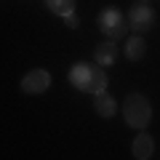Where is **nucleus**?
Masks as SVG:
<instances>
[{"instance_id":"1","label":"nucleus","mask_w":160,"mask_h":160,"mask_svg":"<svg viewBox=\"0 0 160 160\" xmlns=\"http://www.w3.org/2000/svg\"><path fill=\"white\" fill-rule=\"evenodd\" d=\"M69 83L83 93H102L107 91V75L99 64H75L69 69Z\"/></svg>"},{"instance_id":"2","label":"nucleus","mask_w":160,"mask_h":160,"mask_svg":"<svg viewBox=\"0 0 160 160\" xmlns=\"http://www.w3.org/2000/svg\"><path fill=\"white\" fill-rule=\"evenodd\" d=\"M123 118H126V123L131 128L144 131V128L149 126V120H152V107H149V102L142 93H131V96H126V102H123Z\"/></svg>"},{"instance_id":"3","label":"nucleus","mask_w":160,"mask_h":160,"mask_svg":"<svg viewBox=\"0 0 160 160\" xmlns=\"http://www.w3.org/2000/svg\"><path fill=\"white\" fill-rule=\"evenodd\" d=\"M96 24L112 43L120 40V38H126V32H128V19H123V13H120L118 8H104V11L99 13Z\"/></svg>"},{"instance_id":"4","label":"nucleus","mask_w":160,"mask_h":160,"mask_svg":"<svg viewBox=\"0 0 160 160\" xmlns=\"http://www.w3.org/2000/svg\"><path fill=\"white\" fill-rule=\"evenodd\" d=\"M152 24H155V11H152V6H149L147 0H136V3L131 6V11H128V27H131L133 32L144 35V32L152 29Z\"/></svg>"},{"instance_id":"5","label":"nucleus","mask_w":160,"mask_h":160,"mask_svg":"<svg viewBox=\"0 0 160 160\" xmlns=\"http://www.w3.org/2000/svg\"><path fill=\"white\" fill-rule=\"evenodd\" d=\"M51 86V72L48 69H29L22 78V91L24 93H43Z\"/></svg>"},{"instance_id":"6","label":"nucleus","mask_w":160,"mask_h":160,"mask_svg":"<svg viewBox=\"0 0 160 160\" xmlns=\"http://www.w3.org/2000/svg\"><path fill=\"white\" fill-rule=\"evenodd\" d=\"M93 59H96L99 67H109V64H115V59H118V46H115L112 40L99 43L96 51H93Z\"/></svg>"},{"instance_id":"7","label":"nucleus","mask_w":160,"mask_h":160,"mask_svg":"<svg viewBox=\"0 0 160 160\" xmlns=\"http://www.w3.org/2000/svg\"><path fill=\"white\" fill-rule=\"evenodd\" d=\"M152 149H155L152 147V136H149L147 131H142L136 139H133V149H131V152H133L136 160H149V158H152Z\"/></svg>"},{"instance_id":"8","label":"nucleus","mask_w":160,"mask_h":160,"mask_svg":"<svg viewBox=\"0 0 160 160\" xmlns=\"http://www.w3.org/2000/svg\"><path fill=\"white\" fill-rule=\"evenodd\" d=\"M93 109H96V115H102V118H112V115L118 112V104H115V99L109 96L107 91H102L93 99Z\"/></svg>"},{"instance_id":"9","label":"nucleus","mask_w":160,"mask_h":160,"mask_svg":"<svg viewBox=\"0 0 160 160\" xmlns=\"http://www.w3.org/2000/svg\"><path fill=\"white\" fill-rule=\"evenodd\" d=\"M144 51H147V43H144V38H128L126 43V59H131V62H139V59H144Z\"/></svg>"},{"instance_id":"10","label":"nucleus","mask_w":160,"mask_h":160,"mask_svg":"<svg viewBox=\"0 0 160 160\" xmlns=\"http://www.w3.org/2000/svg\"><path fill=\"white\" fill-rule=\"evenodd\" d=\"M48 11H53L56 16H69L75 13V0H46Z\"/></svg>"},{"instance_id":"11","label":"nucleus","mask_w":160,"mask_h":160,"mask_svg":"<svg viewBox=\"0 0 160 160\" xmlns=\"http://www.w3.org/2000/svg\"><path fill=\"white\" fill-rule=\"evenodd\" d=\"M64 22H67V27H69V29H75V27H78V16H75V13L64 16Z\"/></svg>"}]
</instances>
